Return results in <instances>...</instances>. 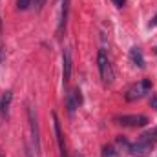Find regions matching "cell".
I'll list each match as a JSON object with an SVG mask.
<instances>
[{
  "instance_id": "cell-1",
  "label": "cell",
  "mask_w": 157,
  "mask_h": 157,
  "mask_svg": "<svg viewBox=\"0 0 157 157\" xmlns=\"http://www.w3.org/2000/svg\"><path fill=\"white\" fill-rule=\"evenodd\" d=\"M97 66H99V71H101L102 84L104 86H110L113 82V71H112V64H110L108 55L104 53V49H101L99 55H97Z\"/></svg>"
},
{
  "instance_id": "cell-2",
  "label": "cell",
  "mask_w": 157,
  "mask_h": 157,
  "mask_svg": "<svg viewBox=\"0 0 157 157\" xmlns=\"http://www.w3.org/2000/svg\"><path fill=\"white\" fill-rule=\"evenodd\" d=\"M152 90V82L148 80V78H143L139 84H133L132 88H128V91L124 93V97H126V101H139V99H143L148 91Z\"/></svg>"
},
{
  "instance_id": "cell-3",
  "label": "cell",
  "mask_w": 157,
  "mask_h": 157,
  "mask_svg": "<svg viewBox=\"0 0 157 157\" xmlns=\"http://www.w3.org/2000/svg\"><path fill=\"white\" fill-rule=\"evenodd\" d=\"M117 122L126 126V128H141V126H146L148 124V117L143 115V113H133V115H122L117 117Z\"/></svg>"
},
{
  "instance_id": "cell-4",
  "label": "cell",
  "mask_w": 157,
  "mask_h": 157,
  "mask_svg": "<svg viewBox=\"0 0 157 157\" xmlns=\"http://www.w3.org/2000/svg\"><path fill=\"white\" fill-rule=\"evenodd\" d=\"M28 119H29V126H31V133H33V143H35V152L40 154V130H39V121L37 113L33 108L28 110Z\"/></svg>"
},
{
  "instance_id": "cell-5",
  "label": "cell",
  "mask_w": 157,
  "mask_h": 157,
  "mask_svg": "<svg viewBox=\"0 0 157 157\" xmlns=\"http://www.w3.org/2000/svg\"><path fill=\"white\" fill-rule=\"evenodd\" d=\"M152 148H154V144H150V143H144V141H137L135 144H130V154L133 157H146L150 155V152H152Z\"/></svg>"
},
{
  "instance_id": "cell-6",
  "label": "cell",
  "mask_w": 157,
  "mask_h": 157,
  "mask_svg": "<svg viewBox=\"0 0 157 157\" xmlns=\"http://www.w3.org/2000/svg\"><path fill=\"white\" fill-rule=\"evenodd\" d=\"M68 13H70V0H60V18H59V28H57V35L59 37H62V33L66 29Z\"/></svg>"
},
{
  "instance_id": "cell-7",
  "label": "cell",
  "mask_w": 157,
  "mask_h": 157,
  "mask_svg": "<svg viewBox=\"0 0 157 157\" xmlns=\"http://www.w3.org/2000/svg\"><path fill=\"white\" fill-rule=\"evenodd\" d=\"M53 128H55V135H57V143H59V150H60V157H68L66 152V143H64V135H62V130H60V122L57 113L53 112Z\"/></svg>"
},
{
  "instance_id": "cell-8",
  "label": "cell",
  "mask_w": 157,
  "mask_h": 157,
  "mask_svg": "<svg viewBox=\"0 0 157 157\" xmlns=\"http://www.w3.org/2000/svg\"><path fill=\"white\" fill-rule=\"evenodd\" d=\"M71 77V51L66 48L62 53V82L68 84Z\"/></svg>"
},
{
  "instance_id": "cell-9",
  "label": "cell",
  "mask_w": 157,
  "mask_h": 157,
  "mask_svg": "<svg viewBox=\"0 0 157 157\" xmlns=\"http://www.w3.org/2000/svg\"><path fill=\"white\" fill-rule=\"evenodd\" d=\"M11 101H13V91L7 90L4 91V95L0 97V115L6 119L9 115V106H11Z\"/></svg>"
},
{
  "instance_id": "cell-10",
  "label": "cell",
  "mask_w": 157,
  "mask_h": 157,
  "mask_svg": "<svg viewBox=\"0 0 157 157\" xmlns=\"http://www.w3.org/2000/svg\"><path fill=\"white\" fill-rule=\"evenodd\" d=\"M130 60L133 66L137 68H144V57H143V51L139 48H132L130 49Z\"/></svg>"
},
{
  "instance_id": "cell-11",
  "label": "cell",
  "mask_w": 157,
  "mask_h": 157,
  "mask_svg": "<svg viewBox=\"0 0 157 157\" xmlns=\"http://www.w3.org/2000/svg\"><path fill=\"white\" fill-rule=\"evenodd\" d=\"M141 141H144V143H150V144H155L157 143V126L154 128H150V130H146L141 137H139Z\"/></svg>"
},
{
  "instance_id": "cell-12",
  "label": "cell",
  "mask_w": 157,
  "mask_h": 157,
  "mask_svg": "<svg viewBox=\"0 0 157 157\" xmlns=\"http://www.w3.org/2000/svg\"><path fill=\"white\" fill-rule=\"evenodd\" d=\"M101 155L102 157H121L119 154V150L115 146H112V144H106V146H102V152H101Z\"/></svg>"
},
{
  "instance_id": "cell-13",
  "label": "cell",
  "mask_w": 157,
  "mask_h": 157,
  "mask_svg": "<svg viewBox=\"0 0 157 157\" xmlns=\"http://www.w3.org/2000/svg\"><path fill=\"white\" fill-rule=\"evenodd\" d=\"M4 59H6V46L2 42V18H0V64L4 62Z\"/></svg>"
},
{
  "instance_id": "cell-14",
  "label": "cell",
  "mask_w": 157,
  "mask_h": 157,
  "mask_svg": "<svg viewBox=\"0 0 157 157\" xmlns=\"http://www.w3.org/2000/svg\"><path fill=\"white\" fill-rule=\"evenodd\" d=\"M31 2H33V0H17V7H18L20 11H26V9L31 6Z\"/></svg>"
},
{
  "instance_id": "cell-15",
  "label": "cell",
  "mask_w": 157,
  "mask_h": 157,
  "mask_svg": "<svg viewBox=\"0 0 157 157\" xmlns=\"http://www.w3.org/2000/svg\"><path fill=\"white\" fill-rule=\"evenodd\" d=\"M112 2H113V6L119 7V9H121V7H124V4H126V0H112Z\"/></svg>"
},
{
  "instance_id": "cell-16",
  "label": "cell",
  "mask_w": 157,
  "mask_h": 157,
  "mask_svg": "<svg viewBox=\"0 0 157 157\" xmlns=\"http://www.w3.org/2000/svg\"><path fill=\"white\" fill-rule=\"evenodd\" d=\"M150 106H152V108H155V110H157V95H154V97L150 99Z\"/></svg>"
},
{
  "instance_id": "cell-17",
  "label": "cell",
  "mask_w": 157,
  "mask_h": 157,
  "mask_svg": "<svg viewBox=\"0 0 157 157\" xmlns=\"http://www.w3.org/2000/svg\"><path fill=\"white\" fill-rule=\"evenodd\" d=\"M44 2H46V0H33V2H31V4H35V7H37V9H40V7H42V4H44Z\"/></svg>"
},
{
  "instance_id": "cell-18",
  "label": "cell",
  "mask_w": 157,
  "mask_h": 157,
  "mask_svg": "<svg viewBox=\"0 0 157 157\" xmlns=\"http://www.w3.org/2000/svg\"><path fill=\"white\" fill-rule=\"evenodd\" d=\"M148 26H150V28H155V26H157V15L150 20V24H148Z\"/></svg>"
},
{
  "instance_id": "cell-19",
  "label": "cell",
  "mask_w": 157,
  "mask_h": 157,
  "mask_svg": "<svg viewBox=\"0 0 157 157\" xmlns=\"http://www.w3.org/2000/svg\"><path fill=\"white\" fill-rule=\"evenodd\" d=\"M26 157H31V154H29V152H26Z\"/></svg>"
}]
</instances>
